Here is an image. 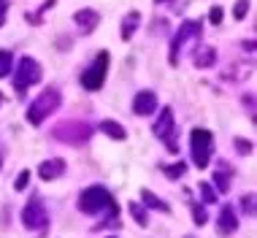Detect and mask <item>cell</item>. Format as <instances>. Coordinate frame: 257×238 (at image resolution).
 Listing matches in <instances>:
<instances>
[{"mask_svg": "<svg viewBox=\"0 0 257 238\" xmlns=\"http://www.w3.org/2000/svg\"><path fill=\"white\" fill-rule=\"evenodd\" d=\"M79 208L84 214H100V211H111L116 216V203L106 187H87L79 198Z\"/></svg>", "mask_w": 257, "mask_h": 238, "instance_id": "cell-1", "label": "cell"}, {"mask_svg": "<svg viewBox=\"0 0 257 238\" xmlns=\"http://www.w3.org/2000/svg\"><path fill=\"white\" fill-rule=\"evenodd\" d=\"M60 108V89H44L38 97H33V103H30V108H27V122L30 125H38L44 122V119H49V114H54V111Z\"/></svg>", "mask_w": 257, "mask_h": 238, "instance_id": "cell-2", "label": "cell"}, {"mask_svg": "<svg viewBox=\"0 0 257 238\" xmlns=\"http://www.w3.org/2000/svg\"><path fill=\"white\" fill-rule=\"evenodd\" d=\"M190 149H192V163L198 168H206L211 160V149H214V138L211 133L203 128H195L190 133Z\"/></svg>", "mask_w": 257, "mask_h": 238, "instance_id": "cell-3", "label": "cell"}, {"mask_svg": "<svg viewBox=\"0 0 257 238\" xmlns=\"http://www.w3.org/2000/svg\"><path fill=\"white\" fill-rule=\"evenodd\" d=\"M41 81V65L33 57H22L17 65V73H14V87H17V92H25L27 87H33V84Z\"/></svg>", "mask_w": 257, "mask_h": 238, "instance_id": "cell-4", "label": "cell"}, {"mask_svg": "<svg viewBox=\"0 0 257 238\" xmlns=\"http://www.w3.org/2000/svg\"><path fill=\"white\" fill-rule=\"evenodd\" d=\"M106 71H108V52H98V57L92 60V65L81 73V87L84 89H100L106 81Z\"/></svg>", "mask_w": 257, "mask_h": 238, "instance_id": "cell-5", "label": "cell"}, {"mask_svg": "<svg viewBox=\"0 0 257 238\" xmlns=\"http://www.w3.org/2000/svg\"><path fill=\"white\" fill-rule=\"evenodd\" d=\"M200 30H203V27H200V22H195V19H187V22L179 27V33L171 41V65H179V52L184 49L187 41L200 38Z\"/></svg>", "mask_w": 257, "mask_h": 238, "instance_id": "cell-6", "label": "cell"}, {"mask_svg": "<svg viewBox=\"0 0 257 238\" xmlns=\"http://www.w3.org/2000/svg\"><path fill=\"white\" fill-rule=\"evenodd\" d=\"M22 222H25L27 230H41L49 222V211H46V206L41 200H30L22 208Z\"/></svg>", "mask_w": 257, "mask_h": 238, "instance_id": "cell-7", "label": "cell"}, {"mask_svg": "<svg viewBox=\"0 0 257 238\" xmlns=\"http://www.w3.org/2000/svg\"><path fill=\"white\" fill-rule=\"evenodd\" d=\"M89 133H92V128H89L87 122H65L54 130V136H57L60 141H68V144H84L89 138Z\"/></svg>", "mask_w": 257, "mask_h": 238, "instance_id": "cell-8", "label": "cell"}, {"mask_svg": "<svg viewBox=\"0 0 257 238\" xmlns=\"http://www.w3.org/2000/svg\"><path fill=\"white\" fill-rule=\"evenodd\" d=\"M173 130H176V122H173V111L165 106L163 111H160V119L155 122V136L163 138V141H168V149L176 152L179 146L173 144Z\"/></svg>", "mask_w": 257, "mask_h": 238, "instance_id": "cell-9", "label": "cell"}, {"mask_svg": "<svg viewBox=\"0 0 257 238\" xmlns=\"http://www.w3.org/2000/svg\"><path fill=\"white\" fill-rule=\"evenodd\" d=\"M133 111L138 116H149L157 111V95L149 92V89H141L136 97H133Z\"/></svg>", "mask_w": 257, "mask_h": 238, "instance_id": "cell-10", "label": "cell"}, {"mask_svg": "<svg viewBox=\"0 0 257 238\" xmlns=\"http://www.w3.org/2000/svg\"><path fill=\"white\" fill-rule=\"evenodd\" d=\"M62 173H65V160L54 157V160H46V163H41L38 168V176L44 181H52V179H60Z\"/></svg>", "mask_w": 257, "mask_h": 238, "instance_id": "cell-11", "label": "cell"}, {"mask_svg": "<svg viewBox=\"0 0 257 238\" xmlns=\"http://www.w3.org/2000/svg\"><path fill=\"white\" fill-rule=\"evenodd\" d=\"M73 22L81 27V30H87V33H92L95 27H98L100 22V17H98V11H92V9H79L73 14Z\"/></svg>", "mask_w": 257, "mask_h": 238, "instance_id": "cell-12", "label": "cell"}, {"mask_svg": "<svg viewBox=\"0 0 257 238\" xmlns=\"http://www.w3.org/2000/svg\"><path fill=\"white\" fill-rule=\"evenodd\" d=\"M235 230H238V216H235V211L230 206H225L219 211V233L222 235H233Z\"/></svg>", "mask_w": 257, "mask_h": 238, "instance_id": "cell-13", "label": "cell"}, {"mask_svg": "<svg viewBox=\"0 0 257 238\" xmlns=\"http://www.w3.org/2000/svg\"><path fill=\"white\" fill-rule=\"evenodd\" d=\"M214 62H217V52H214L211 46H200L195 52V65L198 68H211Z\"/></svg>", "mask_w": 257, "mask_h": 238, "instance_id": "cell-14", "label": "cell"}, {"mask_svg": "<svg viewBox=\"0 0 257 238\" xmlns=\"http://www.w3.org/2000/svg\"><path fill=\"white\" fill-rule=\"evenodd\" d=\"M138 25H141V14H138V11H130L127 17H124V22H122V38H124V41L133 38V33H136Z\"/></svg>", "mask_w": 257, "mask_h": 238, "instance_id": "cell-15", "label": "cell"}, {"mask_svg": "<svg viewBox=\"0 0 257 238\" xmlns=\"http://www.w3.org/2000/svg\"><path fill=\"white\" fill-rule=\"evenodd\" d=\"M100 130L106 133L108 138H116V141H124V138H127V130H124L119 122H111V119H106V122H100Z\"/></svg>", "mask_w": 257, "mask_h": 238, "instance_id": "cell-16", "label": "cell"}, {"mask_svg": "<svg viewBox=\"0 0 257 238\" xmlns=\"http://www.w3.org/2000/svg\"><path fill=\"white\" fill-rule=\"evenodd\" d=\"M141 200L147 203L149 208H160L163 214H168V211H171V206H165V200H160L157 195H155V192H149V190H144V192H141Z\"/></svg>", "mask_w": 257, "mask_h": 238, "instance_id": "cell-17", "label": "cell"}, {"mask_svg": "<svg viewBox=\"0 0 257 238\" xmlns=\"http://www.w3.org/2000/svg\"><path fill=\"white\" fill-rule=\"evenodd\" d=\"M11 62H14L11 52L9 49H0V79H6V76L11 73Z\"/></svg>", "mask_w": 257, "mask_h": 238, "instance_id": "cell-18", "label": "cell"}, {"mask_svg": "<svg viewBox=\"0 0 257 238\" xmlns=\"http://www.w3.org/2000/svg\"><path fill=\"white\" fill-rule=\"evenodd\" d=\"M130 214H133V219H136L141 227H147V225H149V216H147V211H144L141 203H130Z\"/></svg>", "mask_w": 257, "mask_h": 238, "instance_id": "cell-19", "label": "cell"}, {"mask_svg": "<svg viewBox=\"0 0 257 238\" xmlns=\"http://www.w3.org/2000/svg\"><path fill=\"white\" fill-rule=\"evenodd\" d=\"M184 171H187V165H184V163L168 165V168H165V176H168V179H179V176H184Z\"/></svg>", "mask_w": 257, "mask_h": 238, "instance_id": "cell-20", "label": "cell"}, {"mask_svg": "<svg viewBox=\"0 0 257 238\" xmlns=\"http://www.w3.org/2000/svg\"><path fill=\"white\" fill-rule=\"evenodd\" d=\"M200 195H203L206 203H214V200H217V192L211 190V184H208V181H203V184H200Z\"/></svg>", "mask_w": 257, "mask_h": 238, "instance_id": "cell-21", "label": "cell"}, {"mask_svg": "<svg viewBox=\"0 0 257 238\" xmlns=\"http://www.w3.org/2000/svg\"><path fill=\"white\" fill-rule=\"evenodd\" d=\"M246 11H249V0H238V3H235V9H233V17L235 19H244Z\"/></svg>", "mask_w": 257, "mask_h": 238, "instance_id": "cell-22", "label": "cell"}, {"mask_svg": "<svg viewBox=\"0 0 257 238\" xmlns=\"http://www.w3.org/2000/svg\"><path fill=\"white\" fill-rule=\"evenodd\" d=\"M214 179H217V187H219V190H227V187H230V171H225V173L217 171V176H214Z\"/></svg>", "mask_w": 257, "mask_h": 238, "instance_id": "cell-23", "label": "cell"}, {"mask_svg": "<svg viewBox=\"0 0 257 238\" xmlns=\"http://www.w3.org/2000/svg\"><path fill=\"white\" fill-rule=\"evenodd\" d=\"M27 184H30V171H22V173H19V176H17V184H14V187H17L19 192H22Z\"/></svg>", "mask_w": 257, "mask_h": 238, "instance_id": "cell-24", "label": "cell"}, {"mask_svg": "<svg viewBox=\"0 0 257 238\" xmlns=\"http://www.w3.org/2000/svg\"><path fill=\"white\" fill-rule=\"evenodd\" d=\"M235 149H238L241 155H249V152H252V144H249L246 138H235Z\"/></svg>", "mask_w": 257, "mask_h": 238, "instance_id": "cell-25", "label": "cell"}, {"mask_svg": "<svg viewBox=\"0 0 257 238\" xmlns=\"http://www.w3.org/2000/svg\"><path fill=\"white\" fill-rule=\"evenodd\" d=\"M208 22H211V25H222V9H219V6H214V9H211V14H208Z\"/></svg>", "mask_w": 257, "mask_h": 238, "instance_id": "cell-26", "label": "cell"}, {"mask_svg": "<svg viewBox=\"0 0 257 238\" xmlns=\"http://www.w3.org/2000/svg\"><path fill=\"white\" fill-rule=\"evenodd\" d=\"M192 216H195V222H198V225H206V219H208L206 208H200V206H195V211H192Z\"/></svg>", "mask_w": 257, "mask_h": 238, "instance_id": "cell-27", "label": "cell"}, {"mask_svg": "<svg viewBox=\"0 0 257 238\" xmlns=\"http://www.w3.org/2000/svg\"><path fill=\"white\" fill-rule=\"evenodd\" d=\"M241 203H246V214H254V195H246Z\"/></svg>", "mask_w": 257, "mask_h": 238, "instance_id": "cell-28", "label": "cell"}, {"mask_svg": "<svg viewBox=\"0 0 257 238\" xmlns=\"http://www.w3.org/2000/svg\"><path fill=\"white\" fill-rule=\"evenodd\" d=\"M6 22V3H0V27H3Z\"/></svg>", "mask_w": 257, "mask_h": 238, "instance_id": "cell-29", "label": "cell"}, {"mask_svg": "<svg viewBox=\"0 0 257 238\" xmlns=\"http://www.w3.org/2000/svg\"><path fill=\"white\" fill-rule=\"evenodd\" d=\"M52 6H54V0H46V3H44V6H41V11H49V9H52Z\"/></svg>", "mask_w": 257, "mask_h": 238, "instance_id": "cell-30", "label": "cell"}, {"mask_svg": "<svg viewBox=\"0 0 257 238\" xmlns=\"http://www.w3.org/2000/svg\"><path fill=\"white\" fill-rule=\"evenodd\" d=\"M157 3H168V0H157Z\"/></svg>", "mask_w": 257, "mask_h": 238, "instance_id": "cell-31", "label": "cell"}, {"mask_svg": "<svg viewBox=\"0 0 257 238\" xmlns=\"http://www.w3.org/2000/svg\"><path fill=\"white\" fill-rule=\"evenodd\" d=\"M0 103H3V95H0Z\"/></svg>", "mask_w": 257, "mask_h": 238, "instance_id": "cell-32", "label": "cell"}, {"mask_svg": "<svg viewBox=\"0 0 257 238\" xmlns=\"http://www.w3.org/2000/svg\"><path fill=\"white\" fill-rule=\"evenodd\" d=\"M0 3H3V0H0Z\"/></svg>", "mask_w": 257, "mask_h": 238, "instance_id": "cell-33", "label": "cell"}, {"mask_svg": "<svg viewBox=\"0 0 257 238\" xmlns=\"http://www.w3.org/2000/svg\"><path fill=\"white\" fill-rule=\"evenodd\" d=\"M0 165H3V163H0Z\"/></svg>", "mask_w": 257, "mask_h": 238, "instance_id": "cell-34", "label": "cell"}]
</instances>
